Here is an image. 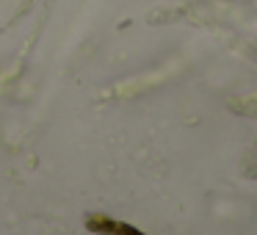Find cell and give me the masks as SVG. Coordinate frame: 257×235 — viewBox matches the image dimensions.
I'll list each match as a JSON object with an SVG mask.
<instances>
[{
	"instance_id": "obj_1",
	"label": "cell",
	"mask_w": 257,
	"mask_h": 235,
	"mask_svg": "<svg viewBox=\"0 0 257 235\" xmlns=\"http://www.w3.org/2000/svg\"><path fill=\"white\" fill-rule=\"evenodd\" d=\"M86 227L97 235H147L124 221H116V218H108V216H94V213L86 216Z\"/></svg>"
}]
</instances>
